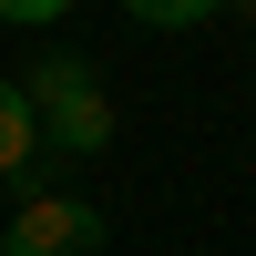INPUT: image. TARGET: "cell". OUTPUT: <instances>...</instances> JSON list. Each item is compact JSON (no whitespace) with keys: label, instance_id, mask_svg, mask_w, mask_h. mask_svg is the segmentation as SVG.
<instances>
[{"label":"cell","instance_id":"6da1fadb","mask_svg":"<svg viewBox=\"0 0 256 256\" xmlns=\"http://www.w3.org/2000/svg\"><path fill=\"white\" fill-rule=\"evenodd\" d=\"M20 92H31V113H41V154H72V164L113 154V102H102L92 52H41L31 72H20Z\"/></svg>","mask_w":256,"mask_h":256},{"label":"cell","instance_id":"7a4b0ae2","mask_svg":"<svg viewBox=\"0 0 256 256\" xmlns=\"http://www.w3.org/2000/svg\"><path fill=\"white\" fill-rule=\"evenodd\" d=\"M102 205H82V195H31L10 226H0V256H102Z\"/></svg>","mask_w":256,"mask_h":256},{"label":"cell","instance_id":"3957f363","mask_svg":"<svg viewBox=\"0 0 256 256\" xmlns=\"http://www.w3.org/2000/svg\"><path fill=\"white\" fill-rule=\"evenodd\" d=\"M31 164H41V113H31V92H20V82H0V184L31 174Z\"/></svg>","mask_w":256,"mask_h":256},{"label":"cell","instance_id":"277c9868","mask_svg":"<svg viewBox=\"0 0 256 256\" xmlns=\"http://www.w3.org/2000/svg\"><path fill=\"white\" fill-rule=\"evenodd\" d=\"M226 0H123V20H144V31H195V20H216Z\"/></svg>","mask_w":256,"mask_h":256},{"label":"cell","instance_id":"5b68a950","mask_svg":"<svg viewBox=\"0 0 256 256\" xmlns=\"http://www.w3.org/2000/svg\"><path fill=\"white\" fill-rule=\"evenodd\" d=\"M62 10H72V0H0V20H10V31H52Z\"/></svg>","mask_w":256,"mask_h":256}]
</instances>
